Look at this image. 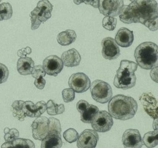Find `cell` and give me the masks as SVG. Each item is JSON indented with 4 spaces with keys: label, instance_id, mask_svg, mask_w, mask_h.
Listing matches in <instances>:
<instances>
[{
    "label": "cell",
    "instance_id": "obj_1",
    "mask_svg": "<svg viewBox=\"0 0 158 148\" xmlns=\"http://www.w3.org/2000/svg\"><path fill=\"white\" fill-rule=\"evenodd\" d=\"M124 24L140 23L152 31L158 29V4L156 1H133L123 6L119 15Z\"/></svg>",
    "mask_w": 158,
    "mask_h": 148
},
{
    "label": "cell",
    "instance_id": "obj_2",
    "mask_svg": "<svg viewBox=\"0 0 158 148\" xmlns=\"http://www.w3.org/2000/svg\"><path fill=\"white\" fill-rule=\"evenodd\" d=\"M108 108L112 117L116 119L126 120L132 119L136 114L138 105L131 96L117 95L109 101Z\"/></svg>",
    "mask_w": 158,
    "mask_h": 148
},
{
    "label": "cell",
    "instance_id": "obj_3",
    "mask_svg": "<svg viewBox=\"0 0 158 148\" xmlns=\"http://www.w3.org/2000/svg\"><path fill=\"white\" fill-rule=\"evenodd\" d=\"M134 56L137 65L141 68L152 69L158 66V46L153 42H143L136 48Z\"/></svg>",
    "mask_w": 158,
    "mask_h": 148
},
{
    "label": "cell",
    "instance_id": "obj_4",
    "mask_svg": "<svg viewBox=\"0 0 158 148\" xmlns=\"http://www.w3.org/2000/svg\"><path fill=\"white\" fill-rule=\"evenodd\" d=\"M138 65L130 60H122L114 77V85L118 89L127 90L133 88L136 84V75Z\"/></svg>",
    "mask_w": 158,
    "mask_h": 148
},
{
    "label": "cell",
    "instance_id": "obj_5",
    "mask_svg": "<svg viewBox=\"0 0 158 148\" xmlns=\"http://www.w3.org/2000/svg\"><path fill=\"white\" fill-rule=\"evenodd\" d=\"M53 6L47 0L38 2L36 7L30 13L32 30L39 28L42 22H45L52 16Z\"/></svg>",
    "mask_w": 158,
    "mask_h": 148
},
{
    "label": "cell",
    "instance_id": "obj_6",
    "mask_svg": "<svg viewBox=\"0 0 158 148\" xmlns=\"http://www.w3.org/2000/svg\"><path fill=\"white\" fill-rule=\"evenodd\" d=\"M90 91L93 99L100 103H107L111 100L113 91L110 84L102 80H94L90 85Z\"/></svg>",
    "mask_w": 158,
    "mask_h": 148
},
{
    "label": "cell",
    "instance_id": "obj_7",
    "mask_svg": "<svg viewBox=\"0 0 158 148\" xmlns=\"http://www.w3.org/2000/svg\"><path fill=\"white\" fill-rule=\"evenodd\" d=\"M91 125L96 132L105 133L111 130L113 126L112 116L106 111H101L91 122Z\"/></svg>",
    "mask_w": 158,
    "mask_h": 148
},
{
    "label": "cell",
    "instance_id": "obj_8",
    "mask_svg": "<svg viewBox=\"0 0 158 148\" xmlns=\"http://www.w3.org/2000/svg\"><path fill=\"white\" fill-rule=\"evenodd\" d=\"M69 85L74 92L82 93L86 92L91 85V81L88 76L83 73L73 74L69 80Z\"/></svg>",
    "mask_w": 158,
    "mask_h": 148
},
{
    "label": "cell",
    "instance_id": "obj_9",
    "mask_svg": "<svg viewBox=\"0 0 158 148\" xmlns=\"http://www.w3.org/2000/svg\"><path fill=\"white\" fill-rule=\"evenodd\" d=\"M123 1H99L98 8L101 14L106 17L117 16L120 14L123 6Z\"/></svg>",
    "mask_w": 158,
    "mask_h": 148
},
{
    "label": "cell",
    "instance_id": "obj_10",
    "mask_svg": "<svg viewBox=\"0 0 158 148\" xmlns=\"http://www.w3.org/2000/svg\"><path fill=\"white\" fill-rule=\"evenodd\" d=\"M32 136L35 140H42L49 132V120L45 116H40L34 120L32 125Z\"/></svg>",
    "mask_w": 158,
    "mask_h": 148
},
{
    "label": "cell",
    "instance_id": "obj_11",
    "mask_svg": "<svg viewBox=\"0 0 158 148\" xmlns=\"http://www.w3.org/2000/svg\"><path fill=\"white\" fill-rule=\"evenodd\" d=\"M43 68L46 74L56 76L63 69V63L61 59L56 55H51L44 59Z\"/></svg>",
    "mask_w": 158,
    "mask_h": 148
},
{
    "label": "cell",
    "instance_id": "obj_12",
    "mask_svg": "<svg viewBox=\"0 0 158 148\" xmlns=\"http://www.w3.org/2000/svg\"><path fill=\"white\" fill-rule=\"evenodd\" d=\"M78 138V148H95L99 140V135L95 130L86 129L80 134Z\"/></svg>",
    "mask_w": 158,
    "mask_h": 148
},
{
    "label": "cell",
    "instance_id": "obj_13",
    "mask_svg": "<svg viewBox=\"0 0 158 148\" xmlns=\"http://www.w3.org/2000/svg\"><path fill=\"white\" fill-rule=\"evenodd\" d=\"M102 54L104 58L109 60H116L120 55V49L118 45L111 37H106L102 41Z\"/></svg>",
    "mask_w": 158,
    "mask_h": 148
},
{
    "label": "cell",
    "instance_id": "obj_14",
    "mask_svg": "<svg viewBox=\"0 0 158 148\" xmlns=\"http://www.w3.org/2000/svg\"><path fill=\"white\" fill-rule=\"evenodd\" d=\"M122 141L125 148H142L143 146L142 137L138 130H126L123 134Z\"/></svg>",
    "mask_w": 158,
    "mask_h": 148
},
{
    "label": "cell",
    "instance_id": "obj_15",
    "mask_svg": "<svg viewBox=\"0 0 158 148\" xmlns=\"http://www.w3.org/2000/svg\"><path fill=\"white\" fill-rule=\"evenodd\" d=\"M139 100L148 114L154 119H158V103L153 95L151 93H143Z\"/></svg>",
    "mask_w": 158,
    "mask_h": 148
},
{
    "label": "cell",
    "instance_id": "obj_16",
    "mask_svg": "<svg viewBox=\"0 0 158 148\" xmlns=\"http://www.w3.org/2000/svg\"><path fill=\"white\" fill-rule=\"evenodd\" d=\"M47 110V104L44 101H40L34 104L32 101L25 102V113L27 116L39 118Z\"/></svg>",
    "mask_w": 158,
    "mask_h": 148
},
{
    "label": "cell",
    "instance_id": "obj_17",
    "mask_svg": "<svg viewBox=\"0 0 158 148\" xmlns=\"http://www.w3.org/2000/svg\"><path fill=\"white\" fill-rule=\"evenodd\" d=\"M133 32L128 28H120L115 36V42L122 47H128L131 46L134 41Z\"/></svg>",
    "mask_w": 158,
    "mask_h": 148
},
{
    "label": "cell",
    "instance_id": "obj_18",
    "mask_svg": "<svg viewBox=\"0 0 158 148\" xmlns=\"http://www.w3.org/2000/svg\"><path fill=\"white\" fill-rule=\"evenodd\" d=\"M61 133L50 130L41 142V148H61L62 146Z\"/></svg>",
    "mask_w": 158,
    "mask_h": 148
},
{
    "label": "cell",
    "instance_id": "obj_19",
    "mask_svg": "<svg viewBox=\"0 0 158 148\" xmlns=\"http://www.w3.org/2000/svg\"><path fill=\"white\" fill-rule=\"evenodd\" d=\"M63 64L68 67H76L79 65L81 56L79 52L74 48L63 52L61 55Z\"/></svg>",
    "mask_w": 158,
    "mask_h": 148
},
{
    "label": "cell",
    "instance_id": "obj_20",
    "mask_svg": "<svg viewBox=\"0 0 158 148\" xmlns=\"http://www.w3.org/2000/svg\"><path fill=\"white\" fill-rule=\"evenodd\" d=\"M34 67V62L32 58L26 56L18 59L17 68L20 75L24 76L31 75Z\"/></svg>",
    "mask_w": 158,
    "mask_h": 148
},
{
    "label": "cell",
    "instance_id": "obj_21",
    "mask_svg": "<svg viewBox=\"0 0 158 148\" xmlns=\"http://www.w3.org/2000/svg\"><path fill=\"white\" fill-rule=\"evenodd\" d=\"M1 148H35V144L30 139L17 138L11 142H5Z\"/></svg>",
    "mask_w": 158,
    "mask_h": 148
},
{
    "label": "cell",
    "instance_id": "obj_22",
    "mask_svg": "<svg viewBox=\"0 0 158 148\" xmlns=\"http://www.w3.org/2000/svg\"><path fill=\"white\" fill-rule=\"evenodd\" d=\"M77 37V34L74 30L68 29L59 33L57 37V40L60 45L66 46L74 42Z\"/></svg>",
    "mask_w": 158,
    "mask_h": 148
},
{
    "label": "cell",
    "instance_id": "obj_23",
    "mask_svg": "<svg viewBox=\"0 0 158 148\" xmlns=\"http://www.w3.org/2000/svg\"><path fill=\"white\" fill-rule=\"evenodd\" d=\"M99 112L98 107L92 104L88 106L80 113V119L85 123H91L94 117Z\"/></svg>",
    "mask_w": 158,
    "mask_h": 148
},
{
    "label": "cell",
    "instance_id": "obj_24",
    "mask_svg": "<svg viewBox=\"0 0 158 148\" xmlns=\"http://www.w3.org/2000/svg\"><path fill=\"white\" fill-rule=\"evenodd\" d=\"M11 109L14 117L21 121L25 120L27 117L25 111V101L22 100L14 101L11 105Z\"/></svg>",
    "mask_w": 158,
    "mask_h": 148
},
{
    "label": "cell",
    "instance_id": "obj_25",
    "mask_svg": "<svg viewBox=\"0 0 158 148\" xmlns=\"http://www.w3.org/2000/svg\"><path fill=\"white\" fill-rule=\"evenodd\" d=\"M158 130L146 133L143 138V142L148 148H153L158 145Z\"/></svg>",
    "mask_w": 158,
    "mask_h": 148
},
{
    "label": "cell",
    "instance_id": "obj_26",
    "mask_svg": "<svg viewBox=\"0 0 158 148\" xmlns=\"http://www.w3.org/2000/svg\"><path fill=\"white\" fill-rule=\"evenodd\" d=\"M47 104V113L50 115L62 114L65 112V108L63 104H57L52 100H49Z\"/></svg>",
    "mask_w": 158,
    "mask_h": 148
},
{
    "label": "cell",
    "instance_id": "obj_27",
    "mask_svg": "<svg viewBox=\"0 0 158 148\" xmlns=\"http://www.w3.org/2000/svg\"><path fill=\"white\" fill-rule=\"evenodd\" d=\"M13 14L12 6L8 2L0 4V21L10 19Z\"/></svg>",
    "mask_w": 158,
    "mask_h": 148
},
{
    "label": "cell",
    "instance_id": "obj_28",
    "mask_svg": "<svg viewBox=\"0 0 158 148\" xmlns=\"http://www.w3.org/2000/svg\"><path fill=\"white\" fill-rule=\"evenodd\" d=\"M4 133L5 134L4 139L6 142H12L19 138V131L15 128L10 129L6 127L4 129Z\"/></svg>",
    "mask_w": 158,
    "mask_h": 148
},
{
    "label": "cell",
    "instance_id": "obj_29",
    "mask_svg": "<svg viewBox=\"0 0 158 148\" xmlns=\"http://www.w3.org/2000/svg\"><path fill=\"white\" fill-rule=\"evenodd\" d=\"M78 136V133L73 128H70L63 133L64 139L70 143L76 142L77 140Z\"/></svg>",
    "mask_w": 158,
    "mask_h": 148
},
{
    "label": "cell",
    "instance_id": "obj_30",
    "mask_svg": "<svg viewBox=\"0 0 158 148\" xmlns=\"http://www.w3.org/2000/svg\"><path fill=\"white\" fill-rule=\"evenodd\" d=\"M117 20L112 17H105L102 21V26L106 29L113 31L117 26Z\"/></svg>",
    "mask_w": 158,
    "mask_h": 148
},
{
    "label": "cell",
    "instance_id": "obj_31",
    "mask_svg": "<svg viewBox=\"0 0 158 148\" xmlns=\"http://www.w3.org/2000/svg\"><path fill=\"white\" fill-rule=\"evenodd\" d=\"M63 99L66 103L72 102L75 98V93L74 91L71 88H67L63 90L62 92Z\"/></svg>",
    "mask_w": 158,
    "mask_h": 148
},
{
    "label": "cell",
    "instance_id": "obj_32",
    "mask_svg": "<svg viewBox=\"0 0 158 148\" xmlns=\"http://www.w3.org/2000/svg\"><path fill=\"white\" fill-rule=\"evenodd\" d=\"M48 120H49V131L55 130L61 133V126L59 120L54 118H50L48 119Z\"/></svg>",
    "mask_w": 158,
    "mask_h": 148
},
{
    "label": "cell",
    "instance_id": "obj_33",
    "mask_svg": "<svg viewBox=\"0 0 158 148\" xmlns=\"http://www.w3.org/2000/svg\"><path fill=\"white\" fill-rule=\"evenodd\" d=\"M31 75L33 78L35 79H39L41 77H44L46 76V73L41 65L34 66L32 69Z\"/></svg>",
    "mask_w": 158,
    "mask_h": 148
},
{
    "label": "cell",
    "instance_id": "obj_34",
    "mask_svg": "<svg viewBox=\"0 0 158 148\" xmlns=\"http://www.w3.org/2000/svg\"><path fill=\"white\" fill-rule=\"evenodd\" d=\"M9 76V70L4 64L0 63V84L6 82Z\"/></svg>",
    "mask_w": 158,
    "mask_h": 148
},
{
    "label": "cell",
    "instance_id": "obj_35",
    "mask_svg": "<svg viewBox=\"0 0 158 148\" xmlns=\"http://www.w3.org/2000/svg\"><path fill=\"white\" fill-rule=\"evenodd\" d=\"M32 52V50L30 47L22 48L21 49L17 51V56L20 58L26 57L27 55L31 54Z\"/></svg>",
    "mask_w": 158,
    "mask_h": 148
},
{
    "label": "cell",
    "instance_id": "obj_36",
    "mask_svg": "<svg viewBox=\"0 0 158 148\" xmlns=\"http://www.w3.org/2000/svg\"><path fill=\"white\" fill-rule=\"evenodd\" d=\"M89 105L88 102L86 100H80L77 104V110L79 113L82 112Z\"/></svg>",
    "mask_w": 158,
    "mask_h": 148
},
{
    "label": "cell",
    "instance_id": "obj_37",
    "mask_svg": "<svg viewBox=\"0 0 158 148\" xmlns=\"http://www.w3.org/2000/svg\"><path fill=\"white\" fill-rule=\"evenodd\" d=\"M46 82L45 79H43L42 77H41L39 79H35L34 84L37 88L39 89L42 90L45 87Z\"/></svg>",
    "mask_w": 158,
    "mask_h": 148
},
{
    "label": "cell",
    "instance_id": "obj_38",
    "mask_svg": "<svg viewBox=\"0 0 158 148\" xmlns=\"http://www.w3.org/2000/svg\"><path fill=\"white\" fill-rule=\"evenodd\" d=\"M74 3H76L77 5H79L81 2H84L87 5H90L92 6L94 8H98V3H99V1H73Z\"/></svg>",
    "mask_w": 158,
    "mask_h": 148
},
{
    "label": "cell",
    "instance_id": "obj_39",
    "mask_svg": "<svg viewBox=\"0 0 158 148\" xmlns=\"http://www.w3.org/2000/svg\"><path fill=\"white\" fill-rule=\"evenodd\" d=\"M150 76L154 81L158 82V66L152 68L150 72Z\"/></svg>",
    "mask_w": 158,
    "mask_h": 148
},
{
    "label": "cell",
    "instance_id": "obj_40",
    "mask_svg": "<svg viewBox=\"0 0 158 148\" xmlns=\"http://www.w3.org/2000/svg\"><path fill=\"white\" fill-rule=\"evenodd\" d=\"M1 2V1H0V2Z\"/></svg>",
    "mask_w": 158,
    "mask_h": 148
}]
</instances>
